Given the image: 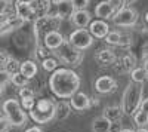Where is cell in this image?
Wrapping results in <instances>:
<instances>
[{
	"label": "cell",
	"instance_id": "6da1fadb",
	"mask_svg": "<svg viewBox=\"0 0 148 132\" xmlns=\"http://www.w3.org/2000/svg\"><path fill=\"white\" fill-rule=\"evenodd\" d=\"M49 88L58 98H71L80 88V77L71 68H56L49 77Z\"/></svg>",
	"mask_w": 148,
	"mask_h": 132
},
{
	"label": "cell",
	"instance_id": "7a4b0ae2",
	"mask_svg": "<svg viewBox=\"0 0 148 132\" xmlns=\"http://www.w3.org/2000/svg\"><path fill=\"white\" fill-rule=\"evenodd\" d=\"M142 94H144V86L141 83H135V82L129 83L125 89V92H123V97H121L120 107L123 110V114L133 116L138 111L139 104L142 101Z\"/></svg>",
	"mask_w": 148,
	"mask_h": 132
},
{
	"label": "cell",
	"instance_id": "3957f363",
	"mask_svg": "<svg viewBox=\"0 0 148 132\" xmlns=\"http://www.w3.org/2000/svg\"><path fill=\"white\" fill-rule=\"evenodd\" d=\"M56 116V104L49 98H40L34 101V105L30 110V117L36 123H49Z\"/></svg>",
	"mask_w": 148,
	"mask_h": 132
},
{
	"label": "cell",
	"instance_id": "277c9868",
	"mask_svg": "<svg viewBox=\"0 0 148 132\" xmlns=\"http://www.w3.org/2000/svg\"><path fill=\"white\" fill-rule=\"evenodd\" d=\"M2 109L5 111V117L9 120L10 126H22L27 123V114L22 110V107L18 100L15 98H9L3 102Z\"/></svg>",
	"mask_w": 148,
	"mask_h": 132
},
{
	"label": "cell",
	"instance_id": "5b68a950",
	"mask_svg": "<svg viewBox=\"0 0 148 132\" xmlns=\"http://www.w3.org/2000/svg\"><path fill=\"white\" fill-rule=\"evenodd\" d=\"M56 59L62 61L64 64L67 65H71V67H77L82 61H83V51H79L76 47H73L68 40H64V43L61 45L58 49L53 51Z\"/></svg>",
	"mask_w": 148,
	"mask_h": 132
},
{
	"label": "cell",
	"instance_id": "8992f818",
	"mask_svg": "<svg viewBox=\"0 0 148 132\" xmlns=\"http://www.w3.org/2000/svg\"><path fill=\"white\" fill-rule=\"evenodd\" d=\"M68 43H70L73 47L79 49V51H84V49H88V47L92 46L93 37H92L90 33L86 30V28H77V30H74V31L70 34Z\"/></svg>",
	"mask_w": 148,
	"mask_h": 132
},
{
	"label": "cell",
	"instance_id": "52a82bcc",
	"mask_svg": "<svg viewBox=\"0 0 148 132\" xmlns=\"http://www.w3.org/2000/svg\"><path fill=\"white\" fill-rule=\"evenodd\" d=\"M138 12L133 8H121L113 15V22L119 27H133L138 22Z\"/></svg>",
	"mask_w": 148,
	"mask_h": 132
},
{
	"label": "cell",
	"instance_id": "ba28073f",
	"mask_svg": "<svg viewBox=\"0 0 148 132\" xmlns=\"http://www.w3.org/2000/svg\"><path fill=\"white\" fill-rule=\"evenodd\" d=\"M18 2L27 3L34 15V22L37 19H40L46 15H49L51 12V2L49 0H18Z\"/></svg>",
	"mask_w": 148,
	"mask_h": 132
},
{
	"label": "cell",
	"instance_id": "9c48e42d",
	"mask_svg": "<svg viewBox=\"0 0 148 132\" xmlns=\"http://www.w3.org/2000/svg\"><path fill=\"white\" fill-rule=\"evenodd\" d=\"M64 36L61 34L58 30H51V31H47L45 36H43V45L46 49L49 51H55L58 49V47L64 43Z\"/></svg>",
	"mask_w": 148,
	"mask_h": 132
},
{
	"label": "cell",
	"instance_id": "30bf717a",
	"mask_svg": "<svg viewBox=\"0 0 148 132\" xmlns=\"http://www.w3.org/2000/svg\"><path fill=\"white\" fill-rule=\"evenodd\" d=\"M105 40L108 45H114V46H130L132 45V36L121 33V31H110L105 36Z\"/></svg>",
	"mask_w": 148,
	"mask_h": 132
},
{
	"label": "cell",
	"instance_id": "8fae6325",
	"mask_svg": "<svg viewBox=\"0 0 148 132\" xmlns=\"http://www.w3.org/2000/svg\"><path fill=\"white\" fill-rule=\"evenodd\" d=\"M88 31L90 33L92 37H96V39H105V36L110 33V25L107 21H102V19H95V21H90V24L88 25Z\"/></svg>",
	"mask_w": 148,
	"mask_h": 132
},
{
	"label": "cell",
	"instance_id": "7c38bea8",
	"mask_svg": "<svg viewBox=\"0 0 148 132\" xmlns=\"http://www.w3.org/2000/svg\"><path fill=\"white\" fill-rule=\"evenodd\" d=\"M116 86H117V83L111 76H101L95 82V89L99 94H110L116 89Z\"/></svg>",
	"mask_w": 148,
	"mask_h": 132
},
{
	"label": "cell",
	"instance_id": "4fadbf2b",
	"mask_svg": "<svg viewBox=\"0 0 148 132\" xmlns=\"http://www.w3.org/2000/svg\"><path fill=\"white\" fill-rule=\"evenodd\" d=\"M71 107L77 111H84L90 107V98L84 92H76L71 97Z\"/></svg>",
	"mask_w": 148,
	"mask_h": 132
},
{
	"label": "cell",
	"instance_id": "5bb4252c",
	"mask_svg": "<svg viewBox=\"0 0 148 132\" xmlns=\"http://www.w3.org/2000/svg\"><path fill=\"white\" fill-rule=\"evenodd\" d=\"M22 24H24V21H21L16 15L8 16L5 21H0V36H3L6 33H10V31L19 28Z\"/></svg>",
	"mask_w": 148,
	"mask_h": 132
},
{
	"label": "cell",
	"instance_id": "9a60e30c",
	"mask_svg": "<svg viewBox=\"0 0 148 132\" xmlns=\"http://www.w3.org/2000/svg\"><path fill=\"white\" fill-rule=\"evenodd\" d=\"M74 14V8L71 5L70 0H61V2L56 5V12H55V16L61 21V19H68L71 18Z\"/></svg>",
	"mask_w": 148,
	"mask_h": 132
},
{
	"label": "cell",
	"instance_id": "2e32d148",
	"mask_svg": "<svg viewBox=\"0 0 148 132\" xmlns=\"http://www.w3.org/2000/svg\"><path fill=\"white\" fill-rule=\"evenodd\" d=\"M71 21L76 27L79 28H86L90 24V14L88 10H74V14L71 16Z\"/></svg>",
	"mask_w": 148,
	"mask_h": 132
},
{
	"label": "cell",
	"instance_id": "e0dca14e",
	"mask_svg": "<svg viewBox=\"0 0 148 132\" xmlns=\"http://www.w3.org/2000/svg\"><path fill=\"white\" fill-rule=\"evenodd\" d=\"M95 15L98 16V19H110V18H113L114 15V10L111 9V6L107 3V2H101V3H98L96 8H95Z\"/></svg>",
	"mask_w": 148,
	"mask_h": 132
},
{
	"label": "cell",
	"instance_id": "ac0fdd59",
	"mask_svg": "<svg viewBox=\"0 0 148 132\" xmlns=\"http://www.w3.org/2000/svg\"><path fill=\"white\" fill-rule=\"evenodd\" d=\"M37 64L34 63V61H24V63H21V65H19V73L25 77V79H33L36 74H37Z\"/></svg>",
	"mask_w": 148,
	"mask_h": 132
},
{
	"label": "cell",
	"instance_id": "d6986e66",
	"mask_svg": "<svg viewBox=\"0 0 148 132\" xmlns=\"http://www.w3.org/2000/svg\"><path fill=\"white\" fill-rule=\"evenodd\" d=\"M110 128H111V122L104 116L95 117L92 120V132H110Z\"/></svg>",
	"mask_w": 148,
	"mask_h": 132
},
{
	"label": "cell",
	"instance_id": "ffe728a7",
	"mask_svg": "<svg viewBox=\"0 0 148 132\" xmlns=\"http://www.w3.org/2000/svg\"><path fill=\"white\" fill-rule=\"evenodd\" d=\"M105 119H108V120L111 123H114V122H119L121 116H123V110H121V107L120 105H111L108 107V109L104 110V114H102Z\"/></svg>",
	"mask_w": 148,
	"mask_h": 132
},
{
	"label": "cell",
	"instance_id": "44dd1931",
	"mask_svg": "<svg viewBox=\"0 0 148 132\" xmlns=\"http://www.w3.org/2000/svg\"><path fill=\"white\" fill-rule=\"evenodd\" d=\"M96 61L99 63V65H111L116 61V55L110 49H102L96 54Z\"/></svg>",
	"mask_w": 148,
	"mask_h": 132
},
{
	"label": "cell",
	"instance_id": "7402d4cb",
	"mask_svg": "<svg viewBox=\"0 0 148 132\" xmlns=\"http://www.w3.org/2000/svg\"><path fill=\"white\" fill-rule=\"evenodd\" d=\"M147 73L144 71V68L142 67H135L132 71H130V79H132V82H135V83H142L147 80Z\"/></svg>",
	"mask_w": 148,
	"mask_h": 132
},
{
	"label": "cell",
	"instance_id": "603a6c76",
	"mask_svg": "<svg viewBox=\"0 0 148 132\" xmlns=\"http://www.w3.org/2000/svg\"><path fill=\"white\" fill-rule=\"evenodd\" d=\"M121 64H123V68H125L126 71H132L135 67H136V56H135L133 54H126L121 58Z\"/></svg>",
	"mask_w": 148,
	"mask_h": 132
},
{
	"label": "cell",
	"instance_id": "cb8c5ba5",
	"mask_svg": "<svg viewBox=\"0 0 148 132\" xmlns=\"http://www.w3.org/2000/svg\"><path fill=\"white\" fill-rule=\"evenodd\" d=\"M133 122H135V125H136L138 128H145L148 125V114L141 111V110H138L136 113L133 114Z\"/></svg>",
	"mask_w": 148,
	"mask_h": 132
},
{
	"label": "cell",
	"instance_id": "d4e9b609",
	"mask_svg": "<svg viewBox=\"0 0 148 132\" xmlns=\"http://www.w3.org/2000/svg\"><path fill=\"white\" fill-rule=\"evenodd\" d=\"M42 67H43V70L52 71V73H53V71L58 68V59L52 58V56H47V58L42 59Z\"/></svg>",
	"mask_w": 148,
	"mask_h": 132
},
{
	"label": "cell",
	"instance_id": "484cf974",
	"mask_svg": "<svg viewBox=\"0 0 148 132\" xmlns=\"http://www.w3.org/2000/svg\"><path fill=\"white\" fill-rule=\"evenodd\" d=\"M19 65H21V63L18 61V59L10 56L8 59V63H6V65H5L3 70H6L9 74H15V73H18V71H19Z\"/></svg>",
	"mask_w": 148,
	"mask_h": 132
},
{
	"label": "cell",
	"instance_id": "4316f807",
	"mask_svg": "<svg viewBox=\"0 0 148 132\" xmlns=\"http://www.w3.org/2000/svg\"><path fill=\"white\" fill-rule=\"evenodd\" d=\"M10 82L12 83H14V85L15 86H19V88H25L27 85H28V79H25V77H24L21 73H19V71H18V73H15V74H12L10 76Z\"/></svg>",
	"mask_w": 148,
	"mask_h": 132
},
{
	"label": "cell",
	"instance_id": "83f0119b",
	"mask_svg": "<svg viewBox=\"0 0 148 132\" xmlns=\"http://www.w3.org/2000/svg\"><path fill=\"white\" fill-rule=\"evenodd\" d=\"M70 105L67 104V102H58L56 104V116L55 117H58V119H65L67 116H68V113H70Z\"/></svg>",
	"mask_w": 148,
	"mask_h": 132
},
{
	"label": "cell",
	"instance_id": "f1b7e54d",
	"mask_svg": "<svg viewBox=\"0 0 148 132\" xmlns=\"http://www.w3.org/2000/svg\"><path fill=\"white\" fill-rule=\"evenodd\" d=\"M14 0H0V16L8 15L10 9L14 8Z\"/></svg>",
	"mask_w": 148,
	"mask_h": 132
},
{
	"label": "cell",
	"instance_id": "f546056e",
	"mask_svg": "<svg viewBox=\"0 0 148 132\" xmlns=\"http://www.w3.org/2000/svg\"><path fill=\"white\" fill-rule=\"evenodd\" d=\"M74 10H84L89 6V0H70Z\"/></svg>",
	"mask_w": 148,
	"mask_h": 132
},
{
	"label": "cell",
	"instance_id": "4dcf8cb0",
	"mask_svg": "<svg viewBox=\"0 0 148 132\" xmlns=\"http://www.w3.org/2000/svg\"><path fill=\"white\" fill-rule=\"evenodd\" d=\"M19 98L21 100H27V98H34V91L31 88H21L19 89Z\"/></svg>",
	"mask_w": 148,
	"mask_h": 132
},
{
	"label": "cell",
	"instance_id": "1f68e13d",
	"mask_svg": "<svg viewBox=\"0 0 148 132\" xmlns=\"http://www.w3.org/2000/svg\"><path fill=\"white\" fill-rule=\"evenodd\" d=\"M105 2L111 6V9L114 10V14L117 10H120L121 8H125V3H123V0H105Z\"/></svg>",
	"mask_w": 148,
	"mask_h": 132
},
{
	"label": "cell",
	"instance_id": "d6a6232c",
	"mask_svg": "<svg viewBox=\"0 0 148 132\" xmlns=\"http://www.w3.org/2000/svg\"><path fill=\"white\" fill-rule=\"evenodd\" d=\"M10 76L12 74H9L6 70H0V85H8V83L10 82Z\"/></svg>",
	"mask_w": 148,
	"mask_h": 132
},
{
	"label": "cell",
	"instance_id": "836d02e7",
	"mask_svg": "<svg viewBox=\"0 0 148 132\" xmlns=\"http://www.w3.org/2000/svg\"><path fill=\"white\" fill-rule=\"evenodd\" d=\"M34 101H36V98H27V100H21V107H22V109L24 110H31V107L34 105Z\"/></svg>",
	"mask_w": 148,
	"mask_h": 132
},
{
	"label": "cell",
	"instance_id": "e575fe53",
	"mask_svg": "<svg viewBox=\"0 0 148 132\" xmlns=\"http://www.w3.org/2000/svg\"><path fill=\"white\" fill-rule=\"evenodd\" d=\"M10 58V55L8 54V52H5V51H0V70H3L5 68V65H6V63H8V59Z\"/></svg>",
	"mask_w": 148,
	"mask_h": 132
},
{
	"label": "cell",
	"instance_id": "d590c367",
	"mask_svg": "<svg viewBox=\"0 0 148 132\" xmlns=\"http://www.w3.org/2000/svg\"><path fill=\"white\" fill-rule=\"evenodd\" d=\"M10 128V123L6 117H0V132H8Z\"/></svg>",
	"mask_w": 148,
	"mask_h": 132
},
{
	"label": "cell",
	"instance_id": "8d00e7d4",
	"mask_svg": "<svg viewBox=\"0 0 148 132\" xmlns=\"http://www.w3.org/2000/svg\"><path fill=\"white\" fill-rule=\"evenodd\" d=\"M138 110H141V111H144V113H147V114H148V98H145V100H142V101H141L139 109H138Z\"/></svg>",
	"mask_w": 148,
	"mask_h": 132
},
{
	"label": "cell",
	"instance_id": "74e56055",
	"mask_svg": "<svg viewBox=\"0 0 148 132\" xmlns=\"http://www.w3.org/2000/svg\"><path fill=\"white\" fill-rule=\"evenodd\" d=\"M25 132H42V129L37 128V126H31V128H28Z\"/></svg>",
	"mask_w": 148,
	"mask_h": 132
},
{
	"label": "cell",
	"instance_id": "f35d334b",
	"mask_svg": "<svg viewBox=\"0 0 148 132\" xmlns=\"http://www.w3.org/2000/svg\"><path fill=\"white\" fill-rule=\"evenodd\" d=\"M144 71H145V73H147V76H148V59H145V63H144Z\"/></svg>",
	"mask_w": 148,
	"mask_h": 132
},
{
	"label": "cell",
	"instance_id": "ab89813d",
	"mask_svg": "<svg viewBox=\"0 0 148 132\" xmlns=\"http://www.w3.org/2000/svg\"><path fill=\"white\" fill-rule=\"evenodd\" d=\"M144 56H145V59H148V45L144 46Z\"/></svg>",
	"mask_w": 148,
	"mask_h": 132
},
{
	"label": "cell",
	"instance_id": "60d3db41",
	"mask_svg": "<svg viewBox=\"0 0 148 132\" xmlns=\"http://www.w3.org/2000/svg\"><path fill=\"white\" fill-rule=\"evenodd\" d=\"M120 132H135V131L130 128H123V129H120Z\"/></svg>",
	"mask_w": 148,
	"mask_h": 132
},
{
	"label": "cell",
	"instance_id": "b9f144b4",
	"mask_svg": "<svg viewBox=\"0 0 148 132\" xmlns=\"http://www.w3.org/2000/svg\"><path fill=\"white\" fill-rule=\"evenodd\" d=\"M135 132H148V129H145V128H138Z\"/></svg>",
	"mask_w": 148,
	"mask_h": 132
},
{
	"label": "cell",
	"instance_id": "7bdbcfd3",
	"mask_svg": "<svg viewBox=\"0 0 148 132\" xmlns=\"http://www.w3.org/2000/svg\"><path fill=\"white\" fill-rule=\"evenodd\" d=\"M49 2H51V5H52V3H53V5H58L61 0H49Z\"/></svg>",
	"mask_w": 148,
	"mask_h": 132
},
{
	"label": "cell",
	"instance_id": "ee69618b",
	"mask_svg": "<svg viewBox=\"0 0 148 132\" xmlns=\"http://www.w3.org/2000/svg\"><path fill=\"white\" fill-rule=\"evenodd\" d=\"M132 2H135V0H123V3H125V6H126L127 3H132Z\"/></svg>",
	"mask_w": 148,
	"mask_h": 132
},
{
	"label": "cell",
	"instance_id": "f6af8a7d",
	"mask_svg": "<svg viewBox=\"0 0 148 132\" xmlns=\"http://www.w3.org/2000/svg\"><path fill=\"white\" fill-rule=\"evenodd\" d=\"M3 91H5V86H3V85H0V95L3 94Z\"/></svg>",
	"mask_w": 148,
	"mask_h": 132
},
{
	"label": "cell",
	"instance_id": "bcb514c9",
	"mask_svg": "<svg viewBox=\"0 0 148 132\" xmlns=\"http://www.w3.org/2000/svg\"><path fill=\"white\" fill-rule=\"evenodd\" d=\"M145 21L148 22V12H147V14H145Z\"/></svg>",
	"mask_w": 148,
	"mask_h": 132
}]
</instances>
